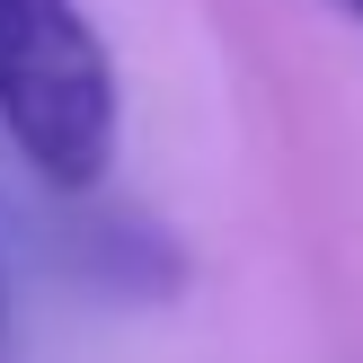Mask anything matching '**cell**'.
I'll list each match as a JSON object with an SVG mask.
<instances>
[{
  "instance_id": "1",
  "label": "cell",
  "mask_w": 363,
  "mask_h": 363,
  "mask_svg": "<svg viewBox=\"0 0 363 363\" xmlns=\"http://www.w3.org/2000/svg\"><path fill=\"white\" fill-rule=\"evenodd\" d=\"M0 133L53 195L106 186L124 89L80 0H0Z\"/></svg>"
},
{
  "instance_id": "2",
  "label": "cell",
  "mask_w": 363,
  "mask_h": 363,
  "mask_svg": "<svg viewBox=\"0 0 363 363\" xmlns=\"http://www.w3.org/2000/svg\"><path fill=\"white\" fill-rule=\"evenodd\" d=\"M0 337H9V266H0Z\"/></svg>"
},
{
  "instance_id": "3",
  "label": "cell",
  "mask_w": 363,
  "mask_h": 363,
  "mask_svg": "<svg viewBox=\"0 0 363 363\" xmlns=\"http://www.w3.org/2000/svg\"><path fill=\"white\" fill-rule=\"evenodd\" d=\"M337 9H354V18H363V0H337Z\"/></svg>"
}]
</instances>
